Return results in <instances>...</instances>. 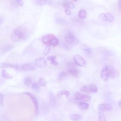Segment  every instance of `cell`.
<instances>
[{
	"instance_id": "obj_1",
	"label": "cell",
	"mask_w": 121,
	"mask_h": 121,
	"mask_svg": "<svg viewBox=\"0 0 121 121\" xmlns=\"http://www.w3.org/2000/svg\"><path fill=\"white\" fill-rule=\"evenodd\" d=\"M25 37L24 31L20 29L17 28L14 30L11 36V39L12 42L16 43L19 42L21 39H24Z\"/></svg>"
},
{
	"instance_id": "obj_2",
	"label": "cell",
	"mask_w": 121,
	"mask_h": 121,
	"mask_svg": "<svg viewBox=\"0 0 121 121\" xmlns=\"http://www.w3.org/2000/svg\"><path fill=\"white\" fill-rule=\"evenodd\" d=\"M74 63L80 67H83L85 66L86 64V61L80 55L75 54L73 57Z\"/></svg>"
},
{
	"instance_id": "obj_3",
	"label": "cell",
	"mask_w": 121,
	"mask_h": 121,
	"mask_svg": "<svg viewBox=\"0 0 121 121\" xmlns=\"http://www.w3.org/2000/svg\"><path fill=\"white\" fill-rule=\"evenodd\" d=\"M99 19L103 21H108L109 22H112L114 20V16L110 13H103L99 15Z\"/></svg>"
},
{
	"instance_id": "obj_4",
	"label": "cell",
	"mask_w": 121,
	"mask_h": 121,
	"mask_svg": "<svg viewBox=\"0 0 121 121\" xmlns=\"http://www.w3.org/2000/svg\"><path fill=\"white\" fill-rule=\"evenodd\" d=\"M66 43L68 44H72L74 43H78V40L76 37L71 33H68L65 35L64 38Z\"/></svg>"
},
{
	"instance_id": "obj_5",
	"label": "cell",
	"mask_w": 121,
	"mask_h": 121,
	"mask_svg": "<svg viewBox=\"0 0 121 121\" xmlns=\"http://www.w3.org/2000/svg\"><path fill=\"white\" fill-rule=\"evenodd\" d=\"M110 69L108 66H105L101 72V78L104 81H106L109 78L110 73Z\"/></svg>"
},
{
	"instance_id": "obj_6",
	"label": "cell",
	"mask_w": 121,
	"mask_h": 121,
	"mask_svg": "<svg viewBox=\"0 0 121 121\" xmlns=\"http://www.w3.org/2000/svg\"><path fill=\"white\" fill-rule=\"evenodd\" d=\"M24 94H26V95H27L30 97L31 99L32 100L33 103L35 105V113L36 114H37L38 113V103L37 102V100L35 97V96L32 93H29V92H24Z\"/></svg>"
},
{
	"instance_id": "obj_7",
	"label": "cell",
	"mask_w": 121,
	"mask_h": 121,
	"mask_svg": "<svg viewBox=\"0 0 121 121\" xmlns=\"http://www.w3.org/2000/svg\"><path fill=\"white\" fill-rule=\"evenodd\" d=\"M35 64L39 68H44L46 66V61L44 58L40 57L35 60Z\"/></svg>"
},
{
	"instance_id": "obj_8",
	"label": "cell",
	"mask_w": 121,
	"mask_h": 121,
	"mask_svg": "<svg viewBox=\"0 0 121 121\" xmlns=\"http://www.w3.org/2000/svg\"><path fill=\"white\" fill-rule=\"evenodd\" d=\"M112 108L110 104H102L98 106V109L100 111H110Z\"/></svg>"
},
{
	"instance_id": "obj_9",
	"label": "cell",
	"mask_w": 121,
	"mask_h": 121,
	"mask_svg": "<svg viewBox=\"0 0 121 121\" xmlns=\"http://www.w3.org/2000/svg\"><path fill=\"white\" fill-rule=\"evenodd\" d=\"M21 68L24 71L33 70L35 69V66L33 63H26L21 66Z\"/></svg>"
},
{
	"instance_id": "obj_10",
	"label": "cell",
	"mask_w": 121,
	"mask_h": 121,
	"mask_svg": "<svg viewBox=\"0 0 121 121\" xmlns=\"http://www.w3.org/2000/svg\"><path fill=\"white\" fill-rule=\"evenodd\" d=\"M12 68L15 69H19V66L17 65L11 64L9 63H5V62L0 63V68Z\"/></svg>"
},
{
	"instance_id": "obj_11",
	"label": "cell",
	"mask_w": 121,
	"mask_h": 121,
	"mask_svg": "<svg viewBox=\"0 0 121 121\" xmlns=\"http://www.w3.org/2000/svg\"><path fill=\"white\" fill-rule=\"evenodd\" d=\"M63 7L65 9H73L75 8V5L71 2H69V1L64 0L62 2Z\"/></svg>"
},
{
	"instance_id": "obj_12",
	"label": "cell",
	"mask_w": 121,
	"mask_h": 121,
	"mask_svg": "<svg viewBox=\"0 0 121 121\" xmlns=\"http://www.w3.org/2000/svg\"><path fill=\"white\" fill-rule=\"evenodd\" d=\"M55 37L54 35H46L44 36L43 38H42V42L45 44L49 43L51 40L53 38Z\"/></svg>"
},
{
	"instance_id": "obj_13",
	"label": "cell",
	"mask_w": 121,
	"mask_h": 121,
	"mask_svg": "<svg viewBox=\"0 0 121 121\" xmlns=\"http://www.w3.org/2000/svg\"><path fill=\"white\" fill-rule=\"evenodd\" d=\"M77 104L78 105V107H79V108L82 110H87L89 108V104L87 103L78 102Z\"/></svg>"
},
{
	"instance_id": "obj_14",
	"label": "cell",
	"mask_w": 121,
	"mask_h": 121,
	"mask_svg": "<svg viewBox=\"0 0 121 121\" xmlns=\"http://www.w3.org/2000/svg\"><path fill=\"white\" fill-rule=\"evenodd\" d=\"M68 72L72 76H77L78 74V71L75 67L70 68L68 69Z\"/></svg>"
},
{
	"instance_id": "obj_15",
	"label": "cell",
	"mask_w": 121,
	"mask_h": 121,
	"mask_svg": "<svg viewBox=\"0 0 121 121\" xmlns=\"http://www.w3.org/2000/svg\"><path fill=\"white\" fill-rule=\"evenodd\" d=\"M56 56H49L47 58V60H49L52 65L56 66L58 65V63L56 61Z\"/></svg>"
},
{
	"instance_id": "obj_16",
	"label": "cell",
	"mask_w": 121,
	"mask_h": 121,
	"mask_svg": "<svg viewBox=\"0 0 121 121\" xmlns=\"http://www.w3.org/2000/svg\"><path fill=\"white\" fill-rule=\"evenodd\" d=\"M69 119L74 121H79L82 118V116L78 114H71L69 116Z\"/></svg>"
},
{
	"instance_id": "obj_17",
	"label": "cell",
	"mask_w": 121,
	"mask_h": 121,
	"mask_svg": "<svg viewBox=\"0 0 121 121\" xmlns=\"http://www.w3.org/2000/svg\"><path fill=\"white\" fill-rule=\"evenodd\" d=\"M87 15L86 12L84 9H81L79 10L78 13V16L79 18L82 19H84L86 17Z\"/></svg>"
},
{
	"instance_id": "obj_18",
	"label": "cell",
	"mask_w": 121,
	"mask_h": 121,
	"mask_svg": "<svg viewBox=\"0 0 121 121\" xmlns=\"http://www.w3.org/2000/svg\"><path fill=\"white\" fill-rule=\"evenodd\" d=\"M1 75L3 78L6 79H11L13 78V76L9 74L5 70H2L1 72Z\"/></svg>"
},
{
	"instance_id": "obj_19",
	"label": "cell",
	"mask_w": 121,
	"mask_h": 121,
	"mask_svg": "<svg viewBox=\"0 0 121 121\" xmlns=\"http://www.w3.org/2000/svg\"><path fill=\"white\" fill-rule=\"evenodd\" d=\"M13 48V46L10 44H6L4 45L1 49V50L3 52H7L12 49Z\"/></svg>"
},
{
	"instance_id": "obj_20",
	"label": "cell",
	"mask_w": 121,
	"mask_h": 121,
	"mask_svg": "<svg viewBox=\"0 0 121 121\" xmlns=\"http://www.w3.org/2000/svg\"><path fill=\"white\" fill-rule=\"evenodd\" d=\"M67 77V73L64 72V71H62L60 72L58 76V80H62L64 79L65 78H66Z\"/></svg>"
},
{
	"instance_id": "obj_21",
	"label": "cell",
	"mask_w": 121,
	"mask_h": 121,
	"mask_svg": "<svg viewBox=\"0 0 121 121\" xmlns=\"http://www.w3.org/2000/svg\"><path fill=\"white\" fill-rule=\"evenodd\" d=\"M24 83L26 86H29L32 83L31 78L29 77H26L24 80Z\"/></svg>"
},
{
	"instance_id": "obj_22",
	"label": "cell",
	"mask_w": 121,
	"mask_h": 121,
	"mask_svg": "<svg viewBox=\"0 0 121 121\" xmlns=\"http://www.w3.org/2000/svg\"><path fill=\"white\" fill-rule=\"evenodd\" d=\"M82 48L83 51L88 55H90L91 53V51L89 48L86 44H83L82 45Z\"/></svg>"
},
{
	"instance_id": "obj_23",
	"label": "cell",
	"mask_w": 121,
	"mask_h": 121,
	"mask_svg": "<svg viewBox=\"0 0 121 121\" xmlns=\"http://www.w3.org/2000/svg\"><path fill=\"white\" fill-rule=\"evenodd\" d=\"M89 89L91 92H92L93 93H96L98 90L97 87L94 84L89 85Z\"/></svg>"
},
{
	"instance_id": "obj_24",
	"label": "cell",
	"mask_w": 121,
	"mask_h": 121,
	"mask_svg": "<svg viewBox=\"0 0 121 121\" xmlns=\"http://www.w3.org/2000/svg\"><path fill=\"white\" fill-rule=\"evenodd\" d=\"M80 100L85 102H89L91 100V96L87 95L82 94Z\"/></svg>"
},
{
	"instance_id": "obj_25",
	"label": "cell",
	"mask_w": 121,
	"mask_h": 121,
	"mask_svg": "<svg viewBox=\"0 0 121 121\" xmlns=\"http://www.w3.org/2000/svg\"><path fill=\"white\" fill-rule=\"evenodd\" d=\"M50 45H52V46H57L58 44H59V41L58 40V39L56 38L55 37L52 38L50 42Z\"/></svg>"
},
{
	"instance_id": "obj_26",
	"label": "cell",
	"mask_w": 121,
	"mask_h": 121,
	"mask_svg": "<svg viewBox=\"0 0 121 121\" xmlns=\"http://www.w3.org/2000/svg\"><path fill=\"white\" fill-rule=\"evenodd\" d=\"M38 84L39 86H45L46 85V81L43 78H40L38 81Z\"/></svg>"
},
{
	"instance_id": "obj_27",
	"label": "cell",
	"mask_w": 121,
	"mask_h": 121,
	"mask_svg": "<svg viewBox=\"0 0 121 121\" xmlns=\"http://www.w3.org/2000/svg\"><path fill=\"white\" fill-rule=\"evenodd\" d=\"M98 121H106V119L104 114L101 112H98Z\"/></svg>"
},
{
	"instance_id": "obj_28",
	"label": "cell",
	"mask_w": 121,
	"mask_h": 121,
	"mask_svg": "<svg viewBox=\"0 0 121 121\" xmlns=\"http://www.w3.org/2000/svg\"><path fill=\"white\" fill-rule=\"evenodd\" d=\"M35 3L39 6H43L47 3L46 0H36L35 1Z\"/></svg>"
},
{
	"instance_id": "obj_29",
	"label": "cell",
	"mask_w": 121,
	"mask_h": 121,
	"mask_svg": "<svg viewBox=\"0 0 121 121\" xmlns=\"http://www.w3.org/2000/svg\"><path fill=\"white\" fill-rule=\"evenodd\" d=\"M50 50H51V45L48 44L44 49V50L43 51V54L45 55H48L50 51Z\"/></svg>"
},
{
	"instance_id": "obj_30",
	"label": "cell",
	"mask_w": 121,
	"mask_h": 121,
	"mask_svg": "<svg viewBox=\"0 0 121 121\" xmlns=\"http://www.w3.org/2000/svg\"><path fill=\"white\" fill-rule=\"evenodd\" d=\"M83 94L80 92H76L74 94V97L77 100H79L81 99V96Z\"/></svg>"
},
{
	"instance_id": "obj_31",
	"label": "cell",
	"mask_w": 121,
	"mask_h": 121,
	"mask_svg": "<svg viewBox=\"0 0 121 121\" xmlns=\"http://www.w3.org/2000/svg\"><path fill=\"white\" fill-rule=\"evenodd\" d=\"M32 88L36 91H38L39 90V85L38 84L37 82H34L32 85Z\"/></svg>"
},
{
	"instance_id": "obj_32",
	"label": "cell",
	"mask_w": 121,
	"mask_h": 121,
	"mask_svg": "<svg viewBox=\"0 0 121 121\" xmlns=\"http://www.w3.org/2000/svg\"><path fill=\"white\" fill-rule=\"evenodd\" d=\"M116 75V72L114 69H110V73L109 76L112 78H114Z\"/></svg>"
},
{
	"instance_id": "obj_33",
	"label": "cell",
	"mask_w": 121,
	"mask_h": 121,
	"mask_svg": "<svg viewBox=\"0 0 121 121\" xmlns=\"http://www.w3.org/2000/svg\"><path fill=\"white\" fill-rule=\"evenodd\" d=\"M3 100H4V95L2 93H0V105L1 106H3L4 104Z\"/></svg>"
},
{
	"instance_id": "obj_34",
	"label": "cell",
	"mask_w": 121,
	"mask_h": 121,
	"mask_svg": "<svg viewBox=\"0 0 121 121\" xmlns=\"http://www.w3.org/2000/svg\"><path fill=\"white\" fill-rule=\"evenodd\" d=\"M62 95H64V90H61L58 92V93L57 94V96L59 98H60Z\"/></svg>"
},
{
	"instance_id": "obj_35",
	"label": "cell",
	"mask_w": 121,
	"mask_h": 121,
	"mask_svg": "<svg viewBox=\"0 0 121 121\" xmlns=\"http://www.w3.org/2000/svg\"><path fill=\"white\" fill-rule=\"evenodd\" d=\"M16 2L20 6L23 5V2L21 0H16Z\"/></svg>"
},
{
	"instance_id": "obj_36",
	"label": "cell",
	"mask_w": 121,
	"mask_h": 121,
	"mask_svg": "<svg viewBox=\"0 0 121 121\" xmlns=\"http://www.w3.org/2000/svg\"><path fill=\"white\" fill-rule=\"evenodd\" d=\"M65 13L67 15H70L71 14V13H72L71 11L69 9H65Z\"/></svg>"
},
{
	"instance_id": "obj_37",
	"label": "cell",
	"mask_w": 121,
	"mask_h": 121,
	"mask_svg": "<svg viewBox=\"0 0 121 121\" xmlns=\"http://www.w3.org/2000/svg\"><path fill=\"white\" fill-rule=\"evenodd\" d=\"M87 89V87L86 86H83L81 88H80V90L81 91H83V92H86V90Z\"/></svg>"
},
{
	"instance_id": "obj_38",
	"label": "cell",
	"mask_w": 121,
	"mask_h": 121,
	"mask_svg": "<svg viewBox=\"0 0 121 121\" xmlns=\"http://www.w3.org/2000/svg\"><path fill=\"white\" fill-rule=\"evenodd\" d=\"M118 7L120 11L121 12V0H119L118 2Z\"/></svg>"
},
{
	"instance_id": "obj_39",
	"label": "cell",
	"mask_w": 121,
	"mask_h": 121,
	"mask_svg": "<svg viewBox=\"0 0 121 121\" xmlns=\"http://www.w3.org/2000/svg\"><path fill=\"white\" fill-rule=\"evenodd\" d=\"M64 95H65L66 96H68L69 95V92L66 90H64Z\"/></svg>"
},
{
	"instance_id": "obj_40",
	"label": "cell",
	"mask_w": 121,
	"mask_h": 121,
	"mask_svg": "<svg viewBox=\"0 0 121 121\" xmlns=\"http://www.w3.org/2000/svg\"><path fill=\"white\" fill-rule=\"evenodd\" d=\"M4 22V19L3 17H0V24H2Z\"/></svg>"
},
{
	"instance_id": "obj_41",
	"label": "cell",
	"mask_w": 121,
	"mask_h": 121,
	"mask_svg": "<svg viewBox=\"0 0 121 121\" xmlns=\"http://www.w3.org/2000/svg\"><path fill=\"white\" fill-rule=\"evenodd\" d=\"M118 104H119V106L120 107H121V101H119V102H118Z\"/></svg>"
},
{
	"instance_id": "obj_42",
	"label": "cell",
	"mask_w": 121,
	"mask_h": 121,
	"mask_svg": "<svg viewBox=\"0 0 121 121\" xmlns=\"http://www.w3.org/2000/svg\"><path fill=\"white\" fill-rule=\"evenodd\" d=\"M72 0V1H78V0Z\"/></svg>"
}]
</instances>
